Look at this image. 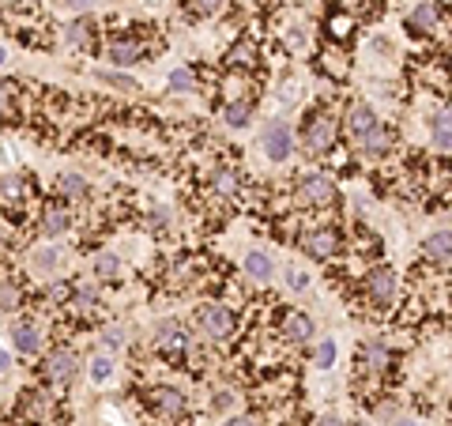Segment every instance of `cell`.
I'll list each match as a JSON object with an SVG mask.
<instances>
[{"mask_svg": "<svg viewBox=\"0 0 452 426\" xmlns=\"http://www.w3.org/2000/svg\"><path fill=\"white\" fill-rule=\"evenodd\" d=\"M302 200L306 204H332L336 200V185H332L325 174H313V178L302 181Z\"/></svg>", "mask_w": 452, "mask_h": 426, "instance_id": "obj_4", "label": "cell"}, {"mask_svg": "<svg viewBox=\"0 0 452 426\" xmlns=\"http://www.w3.org/2000/svg\"><path fill=\"white\" fill-rule=\"evenodd\" d=\"M87 31H91L87 23H68V26H64V42H72V45L87 42Z\"/></svg>", "mask_w": 452, "mask_h": 426, "instance_id": "obj_23", "label": "cell"}, {"mask_svg": "<svg viewBox=\"0 0 452 426\" xmlns=\"http://www.w3.org/2000/svg\"><path fill=\"white\" fill-rule=\"evenodd\" d=\"M264 151H267V159H275V162H283L290 155V132H287V125H264Z\"/></svg>", "mask_w": 452, "mask_h": 426, "instance_id": "obj_3", "label": "cell"}, {"mask_svg": "<svg viewBox=\"0 0 452 426\" xmlns=\"http://www.w3.org/2000/svg\"><path fill=\"white\" fill-rule=\"evenodd\" d=\"M155 347H162V351L185 347V332H181L178 321H166V325H159V332H155Z\"/></svg>", "mask_w": 452, "mask_h": 426, "instance_id": "obj_8", "label": "cell"}, {"mask_svg": "<svg viewBox=\"0 0 452 426\" xmlns=\"http://www.w3.org/2000/svg\"><path fill=\"white\" fill-rule=\"evenodd\" d=\"M72 302H76L79 310H91V305H95V291H76V294H72Z\"/></svg>", "mask_w": 452, "mask_h": 426, "instance_id": "obj_27", "label": "cell"}, {"mask_svg": "<svg viewBox=\"0 0 452 426\" xmlns=\"http://www.w3.org/2000/svg\"><path fill=\"white\" fill-rule=\"evenodd\" d=\"M61 189L68 192V197H83V192H87V181H83L79 174H64V178H61Z\"/></svg>", "mask_w": 452, "mask_h": 426, "instance_id": "obj_20", "label": "cell"}, {"mask_svg": "<svg viewBox=\"0 0 452 426\" xmlns=\"http://www.w3.org/2000/svg\"><path fill=\"white\" fill-rule=\"evenodd\" d=\"M336 144V121L332 117H309L306 125V147L309 151H328Z\"/></svg>", "mask_w": 452, "mask_h": 426, "instance_id": "obj_2", "label": "cell"}, {"mask_svg": "<svg viewBox=\"0 0 452 426\" xmlns=\"http://www.w3.org/2000/svg\"><path fill=\"white\" fill-rule=\"evenodd\" d=\"M155 407H159L162 415H181L185 411V396L178 393V388H155Z\"/></svg>", "mask_w": 452, "mask_h": 426, "instance_id": "obj_9", "label": "cell"}, {"mask_svg": "<svg viewBox=\"0 0 452 426\" xmlns=\"http://www.w3.org/2000/svg\"><path fill=\"white\" fill-rule=\"evenodd\" d=\"M426 253L430 257H452V230H437V234H430L426 238Z\"/></svg>", "mask_w": 452, "mask_h": 426, "instance_id": "obj_15", "label": "cell"}, {"mask_svg": "<svg viewBox=\"0 0 452 426\" xmlns=\"http://www.w3.org/2000/svg\"><path fill=\"white\" fill-rule=\"evenodd\" d=\"M302 249H306L309 257H332L339 249V238L332 234V230H313V234L302 238Z\"/></svg>", "mask_w": 452, "mask_h": 426, "instance_id": "obj_6", "label": "cell"}, {"mask_svg": "<svg viewBox=\"0 0 452 426\" xmlns=\"http://www.w3.org/2000/svg\"><path fill=\"white\" fill-rule=\"evenodd\" d=\"M249 117H253V106H249V102H230V106L223 109V121L234 125V128L249 125Z\"/></svg>", "mask_w": 452, "mask_h": 426, "instance_id": "obj_16", "label": "cell"}, {"mask_svg": "<svg viewBox=\"0 0 452 426\" xmlns=\"http://www.w3.org/2000/svg\"><path fill=\"white\" fill-rule=\"evenodd\" d=\"M433 140H437L441 147H452V109L433 117Z\"/></svg>", "mask_w": 452, "mask_h": 426, "instance_id": "obj_17", "label": "cell"}, {"mask_svg": "<svg viewBox=\"0 0 452 426\" xmlns=\"http://www.w3.org/2000/svg\"><path fill=\"white\" fill-rule=\"evenodd\" d=\"M433 26H437V8H433V4H419L411 12V31L426 34V31H433Z\"/></svg>", "mask_w": 452, "mask_h": 426, "instance_id": "obj_10", "label": "cell"}, {"mask_svg": "<svg viewBox=\"0 0 452 426\" xmlns=\"http://www.w3.org/2000/svg\"><path fill=\"white\" fill-rule=\"evenodd\" d=\"M45 374H49V381H57V385L72 381V377H76V355H72V351H53L49 363H45Z\"/></svg>", "mask_w": 452, "mask_h": 426, "instance_id": "obj_5", "label": "cell"}, {"mask_svg": "<svg viewBox=\"0 0 452 426\" xmlns=\"http://www.w3.org/2000/svg\"><path fill=\"white\" fill-rule=\"evenodd\" d=\"M102 79H106V83H114V87H125V91H132V87H136V83L128 79V76H117V72H106Z\"/></svg>", "mask_w": 452, "mask_h": 426, "instance_id": "obj_28", "label": "cell"}, {"mask_svg": "<svg viewBox=\"0 0 452 426\" xmlns=\"http://www.w3.org/2000/svg\"><path fill=\"white\" fill-rule=\"evenodd\" d=\"M287 336L294 340V344H306V340L313 336V325H309L306 313H290L287 317Z\"/></svg>", "mask_w": 452, "mask_h": 426, "instance_id": "obj_13", "label": "cell"}, {"mask_svg": "<svg viewBox=\"0 0 452 426\" xmlns=\"http://www.w3.org/2000/svg\"><path fill=\"white\" fill-rule=\"evenodd\" d=\"M290 287H298V291H302V287H306V275H302V272H290Z\"/></svg>", "mask_w": 452, "mask_h": 426, "instance_id": "obj_32", "label": "cell"}, {"mask_svg": "<svg viewBox=\"0 0 452 426\" xmlns=\"http://www.w3.org/2000/svg\"><path fill=\"white\" fill-rule=\"evenodd\" d=\"M98 275H102V280H114V275H117V268H121V261H117V257L114 253H106V257H98Z\"/></svg>", "mask_w": 452, "mask_h": 426, "instance_id": "obj_21", "label": "cell"}, {"mask_svg": "<svg viewBox=\"0 0 452 426\" xmlns=\"http://www.w3.org/2000/svg\"><path fill=\"white\" fill-rule=\"evenodd\" d=\"M215 189H219V192H226V197H230V192L237 189V178H234V174H230V170H219V174H215Z\"/></svg>", "mask_w": 452, "mask_h": 426, "instance_id": "obj_24", "label": "cell"}, {"mask_svg": "<svg viewBox=\"0 0 452 426\" xmlns=\"http://www.w3.org/2000/svg\"><path fill=\"white\" fill-rule=\"evenodd\" d=\"M332 363H336V344H332V340H325V344H320L317 347V366H332Z\"/></svg>", "mask_w": 452, "mask_h": 426, "instance_id": "obj_25", "label": "cell"}, {"mask_svg": "<svg viewBox=\"0 0 452 426\" xmlns=\"http://www.w3.org/2000/svg\"><path fill=\"white\" fill-rule=\"evenodd\" d=\"M12 340H15V351H23V355H34V351H38V332L31 325H15Z\"/></svg>", "mask_w": 452, "mask_h": 426, "instance_id": "obj_14", "label": "cell"}, {"mask_svg": "<svg viewBox=\"0 0 452 426\" xmlns=\"http://www.w3.org/2000/svg\"><path fill=\"white\" fill-rule=\"evenodd\" d=\"M12 305H15V291L12 283H4V313H12Z\"/></svg>", "mask_w": 452, "mask_h": 426, "instance_id": "obj_30", "label": "cell"}, {"mask_svg": "<svg viewBox=\"0 0 452 426\" xmlns=\"http://www.w3.org/2000/svg\"><path fill=\"white\" fill-rule=\"evenodd\" d=\"M219 4H223V0H196V8H200V12H219Z\"/></svg>", "mask_w": 452, "mask_h": 426, "instance_id": "obj_31", "label": "cell"}, {"mask_svg": "<svg viewBox=\"0 0 452 426\" xmlns=\"http://www.w3.org/2000/svg\"><path fill=\"white\" fill-rule=\"evenodd\" d=\"M42 230H45V238H57L68 230V211L64 208H49L45 211V219H42Z\"/></svg>", "mask_w": 452, "mask_h": 426, "instance_id": "obj_12", "label": "cell"}, {"mask_svg": "<svg viewBox=\"0 0 452 426\" xmlns=\"http://www.w3.org/2000/svg\"><path fill=\"white\" fill-rule=\"evenodd\" d=\"M396 426H414V423H396Z\"/></svg>", "mask_w": 452, "mask_h": 426, "instance_id": "obj_36", "label": "cell"}, {"mask_svg": "<svg viewBox=\"0 0 452 426\" xmlns=\"http://www.w3.org/2000/svg\"><path fill=\"white\" fill-rule=\"evenodd\" d=\"M38 264L42 268H53V264H57V253H53V249H45V253H38Z\"/></svg>", "mask_w": 452, "mask_h": 426, "instance_id": "obj_29", "label": "cell"}, {"mask_svg": "<svg viewBox=\"0 0 452 426\" xmlns=\"http://www.w3.org/2000/svg\"><path fill=\"white\" fill-rule=\"evenodd\" d=\"M170 91H192V72H185V68H178L170 76Z\"/></svg>", "mask_w": 452, "mask_h": 426, "instance_id": "obj_26", "label": "cell"}, {"mask_svg": "<svg viewBox=\"0 0 452 426\" xmlns=\"http://www.w3.org/2000/svg\"><path fill=\"white\" fill-rule=\"evenodd\" d=\"M317 426H343L339 419H325V423H317Z\"/></svg>", "mask_w": 452, "mask_h": 426, "instance_id": "obj_34", "label": "cell"}, {"mask_svg": "<svg viewBox=\"0 0 452 426\" xmlns=\"http://www.w3.org/2000/svg\"><path fill=\"white\" fill-rule=\"evenodd\" d=\"M245 272L253 275V280H267V275H272V261H267L264 253H249L245 257Z\"/></svg>", "mask_w": 452, "mask_h": 426, "instance_id": "obj_18", "label": "cell"}, {"mask_svg": "<svg viewBox=\"0 0 452 426\" xmlns=\"http://www.w3.org/2000/svg\"><path fill=\"white\" fill-rule=\"evenodd\" d=\"M68 4H72V8H83V4H87V0H68Z\"/></svg>", "mask_w": 452, "mask_h": 426, "instance_id": "obj_35", "label": "cell"}, {"mask_svg": "<svg viewBox=\"0 0 452 426\" xmlns=\"http://www.w3.org/2000/svg\"><path fill=\"white\" fill-rule=\"evenodd\" d=\"M196 325L208 332L211 340H226L234 332V313L226 305H200L196 310Z\"/></svg>", "mask_w": 452, "mask_h": 426, "instance_id": "obj_1", "label": "cell"}, {"mask_svg": "<svg viewBox=\"0 0 452 426\" xmlns=\"http://www.w3.org/2000/svg\"><path fill=\"white\" fill-rule=\"evenodd\" d=\"M109 374H114V363H109V355H98L95 363H91V377H95V381H106Z\"/></svg>", "mask_w": 452, "mask_h": 426, "instance_id": "obj_22", "label": "cell"}, {"mask_svg": "<svg viewBox=\"0 0 452 426\" xmlns=\"http://www.w3.org/2000/svg\"><path fill=\"white\" fill-rule=\"evenodd\" d=\"M226 426H256V419H234V423H226Z\"/></svg>", "mask_w": 452, "mask_h": 426, "instance_id": "obj_33", "label": "cell"}, {"mask_svg": "<svg viewBox=\"0 0 452 426\" xmlns=\"http://www.w3.org/2000/svg\"><path fill=\"white\" fill-rule=\"evenodd\" d=\"M366 366H370V370H384V366H389V347L377 344V340H373V344H366Z\"/></svg>", "mask_w": 452, "mask_h": 426, "instance_id": "obj_19", "label": "cell"}, {"mask_svg": "<svg viewBox=\"0 0 452 426\" xmlns=\"http://www.w3.org/2000/svg\"><path fill=\"white\" fill-rule=\"evenodd\" d=\"M370 294L381 305H389L392 302V294H396V280H392V272L389 268H377V272H370Z\"/></svg>", "mask_w": 452, "mask_h": 426, "instance_id": "obj_7", "label": "cell"}, {"mask_svg": "<svg viewBox=\"0 0 452 426\" xmlns=\"http://www.w3.org/2000/svg\"><path fill=\"white\" fill-rule=\"evenodd\" d=\"M140 42H132V38H117V42H109V57L114 61H121V64H132L136 57H140Z\"/></svg>", "mask_w": 452, "mask_h": 426, "instance_id": "obj_11", "label": "cell"}]
</instances>
